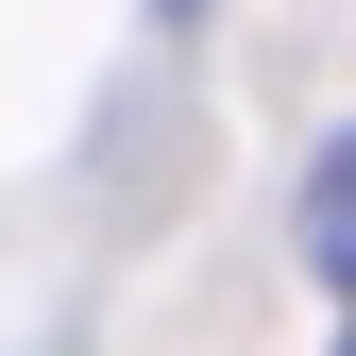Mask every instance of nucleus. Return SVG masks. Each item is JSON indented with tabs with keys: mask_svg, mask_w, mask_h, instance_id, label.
Wrapping results in <instances>:
<instances>
[{
	"mask_svg": "<svg viewBox=\"0 0 356 356\" xmlns=\"http://www.w3.org/2000/svg\"><path fill=\"white\" fill-rule=\"evenodd\" d=\"M305 254H323V289H356V136H323L305 170Z\"/></svg>",
	"mask_w": 356,
	"mask_h": 356,
	"instance_id": "1",
	"label": "nucleus"
}]
</instances>
